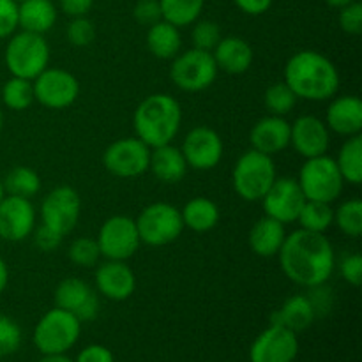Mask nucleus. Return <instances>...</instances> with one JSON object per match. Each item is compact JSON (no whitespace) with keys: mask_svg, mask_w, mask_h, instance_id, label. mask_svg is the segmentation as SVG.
Segmentation results:
<instances>
[{"mask_svg":"<svg viewBox=\"0 0 362 362\" xmlns=\"http://www.w3.org/2000/svg\"><path fill=\"white\" fill-rule=\"evenodd\" d=\"M279 265L292 283L306 288L324 285L334 272V247L325 233L296 230L283 243L278 253Z\"/></svg>","mask_w":362,"mask_h":362,"instance_id":"1","label":"nucleus"},{"mask_svg":"<svg viewBox=\"0 0 362 362\" xmlns=\"http://www.w3.org/2000/svg\"><path fill=\"white\" fill-rule=\"evenodd\" d=\"M285 83L297 99L327 101L338 94L339 73L331 59L315 49H303L288 59L285 66Z\"/></svg>","mask_w":362,"mask_h":362,"instance_id":"2","label":"nucleus"},{"mask_svg":"<svg viewBox=\"0 0 362 362\" xmlns=\"http://www.w3.org/2000/svg\"><path fill=\"white\" fill-rule=\"evenodd\" d=\"M182 124V108L179 101L168 94H152L138 105L133 115V127L151 148L172 144Z\"/></svg>","mask_w":362,"mask_h":362,"instance_id":"3","label":"nucleus"},{"mask_svg":"<svg viewBox=\"0 0 362 362\" xmlns=\"http://www.w3.org/2000/svg\"><path fill=\"white\" fill-rule=\"evenodd\" d=\"M11 76L35 80L49 66V45L45 35L34 32H14L4 53Z\"/></svg>","mask_w":362,"mask_h":362,"instance_id":"4","label":"nucleus"},{"mask_svg":"<svg viewBox=\"0 0 362 362\" xmlns=\"http://www.w3.org/2000/svg\"><path fill=\"white\" fill-rule=\"evenodd\" d=\"M278 177L272 156L262 152L246 151L232 172V184L235 193L246 202H260Z\"/></svg>","mask_w":362,"mask_h":362,"instance_id":"5","label":"nucleus"},{"mask_svg":"<svg viewBox=\"0 0 362 362\" xmlns=\"http://www.w3.org/2000/svg\"><path fill=\"white\" fill-rule=\"evenodd\" d=\"M81 332V322L74 315L52 308L46 311L34 329V345L42 356L66 354L76 345Z\"/></svg>","mask_w":362,"mask_h":362,"instance_id":"6","label":"nucleus"},{"mask_svg":"<svg viewBox=\"0 0 362 362\" xmlns=\"http://www.w3.org/2000/svg\"><path fill=\"white\" fill-rule=\"evenodd\" d=\"M297 182L306 200L324 202V204H332L338 200L345 187V180L339 173L338 165L327 154L306 159L299 170Z\"/></svg>","mask_w":362,"mask_h":362,"instance_id":"7","label":"nucleus"},{"mask_svg":"<svg viewBox=\"0 0 362 362\" xmlns=\"http://www.w3.org/2000/svg\"><path fill=\"white\" fill-rule=\"evenodd\" d=\"M136 230L140 243L159 247L175 243L184 230L180 211L166 202H156L147 205L136 219Z\"/></svg>","mask_w":362,"mask_h":362,"instance_id":"8","label":"nucleus"},{"mask_svg":"<svg viewBox=\"0 0 362 362\" xmlns=\"http://www.w3.org/2000/svg\"><path fill=\"white\" fill-rule=\"evenodd\" d=\"M170 78L173 85L184 92H202L211 87L218 78V66L211 52L191 48L173 57Z\"/></svg>","mask_w":362,"mask_h":362,"instance_id":"9","label":"nucleus"},{"mask_svg":"<svg viewBox=\"0 0 362 362\" xmlns=\"http://www.w3.org/2000/svg\"><path fill=\"white\" fill-rule=\"evenodd\" d=\"M151 147L140 138H120L103 152V166L106 172L120 179H133L148 172Z\"/></svg>","mask_w":362,"mask_h":362,"instance_id":"10","label":"nucleus"},{"mask_svg":"<svg viewBox=\"0 0 362 362\" xmlns=\"http://www.w3.org/2000/svg\"><path fill=\"white\" fill-rule=\"evenodd\" d=\"M95 243L101 251V257H105L106 260L120 262L129 260L141 244L134 219L122 214L112 216L103 223Z\"/></svg>","mask_w":362,"mask_h":362,"instance_id":"11","label":"nucleus"},{"mask_svg":"<svg viewBox=\"0 0 362 362\" xmlns=\"http://www.w3.org/2000/svg\"><path fill=\"white\" fill-rule=\"evenodd\" d=\"M34 99L48 110H66L80 95V81L73 73L60 67H46L35 80Z\"/></svg>","mask_w":362,"mask_h":362,"instance_id":"12","label":"nucleus"},{"mask_svg":"<svg viewBox=\"0 0 362 362\" xmlns=\"http://www.w3.org/2000/svg\"><path fill=\"white\" fill-rule=\"evenodd\" d=\"M81 212V200L76 189L71 186H59L49 191L41 202V223L59 232L60 235H67L74 230Z\"/></svg>","mask_w":362,"mask_h":362,"instance_id":"13","label":"nucleus"},{"mask_svg":"<svg viewBox=\"0 0 362 362\" xmlns=\"http://www.w3.org/2000/svg\"><path fill=\"white\" fill-rule=\"evenodd\" d=\"M260 202L264 205L265 216L283 223V225H288V223L297 221L306 198H304L297 179L276 177L272 186L269 187V191Z\"/></svg>","mask_w":362,"mask_h":362,"instance_id":"14","label":"nucleus"},{"mask_svg":"<svg viewBox=\"0 0 362 362\" xmlns=\"http://www.w3.org/2000/svg\"><path fill=\"white\" fill-rule=\"evenodd\" d=\"M180 151L189 168L207 172L221 163L223 140L218 131L207 126H197L186 134Z\"/></svg>","mask_w":362,"mask_h":362,"instance_id":"15","label":"nucleus"},{"mask_svg":"<svg viewBox=\"0 0 362 362\" xmlns=\"http://www.w3.org/2000/svg\"><path fill=\"white\" fill-rule=\"evenodd\" d=\"M299 354L297 334L283 325L271 324L257 336L250 349L251 362H293Z\"/></svg>","mask_w":362,"mask_h":362,"instance_id":"16","label":"nucleus"},{"mask_svg":"<svg viewBox=\"0 0 362 362\" xmlns=\"http://www.w3.org/2000/svg\"><path fill=\"white\" fill-rule=\"evenodd\" d=\"M35 228V209L28 198L6 194L0 200V239L21 243Z\"/></svg>","mask_w":362,"mask_h":362,"instance_id":"17","label":"nucleus"},{"mask_svg":"<svg viewBox=\"0 0 362 362\" xmlns=\"http://www.w3.org/2000/svg\"><path fill=\"white\" fill-rule=\"evenodd\" d=\"M55 306L74 315L80 322L94 320L99 313V297L88 283L78 278H67L57 285Z\"/></svg>","mask_w":362,"mask_h":362,"instance_id":"18","label":"nucleus"},{"mask_svg":"<svg viewBox=\"0 0 362 362\" xmlns=\"http://www.w3.org/2000/svg\"><path fill=\"white\" fill-rule=\"evenodd\" d=\"M290 145L304 159L327 154L331 145V131L322 119L315 115H300L290 124Z\"/></svg>","mask_w":362,"mask_h":362,"instance_id":"19","label":"nucleus"},{"mask_svg":"<svg viewBox=\"0 0 362 362\" xmlns=\"http://www.w3.org/2000/svg\"><path fill=\"white\" fill-rule=\"evenodd\" d=\"M95 288L110 300H126L136 290L133 269L120 260H106L95 271Z\"/></svg>","mask_w":362,"mask_h":362,"instance_id":"20","label":"nucleus"},{"mask_svg":"<svg viewBox=\"0 0 362 362\" xmlns=\"http://www.w3.org/2000/svg\"><path fill=\"white\" fill-rule=\"evenodd\" d=\"M251 147L267 156H276L290 147V122L285 117L267 115L250 131Z\"/></svg>","mask_w":362,"mask_h":362,"instance_id":"21","label":"nucleus"},{"mask_svg":"<svg viewBox=\"0 0 362 362\" xmlns=\"http://www.w3.org/2000/svg\"><path fill=\"white\" fill-rule=\"evenodd\" d=\"M325 126L339 136H356L362 131V101L357 95L332 98L325 113Z\"/></svg>","mask_w":362,"mask_h":362,"instance_id":"22","label":"nucleus"},{"mask_svg":"<svg viewBox=\"0 0 362 362\" xmlns=\"http://www.w3.org/2000/svg\"><path fill=\"white\" fill-rule=\"evenodd\" d=\"M212 57L218 66L219 71H225L228 74H244L250 71L251 64H253L255 53L250 42L246 39L239 37V35H228V37H221L214 49H212Z\"/></svg>","mask_w":362,"mask_h":362,"instance_id":"23","label":"nucleus"},{"mask_svg":"<svg viewBox=\"0 0 362 362\" xmlns=\"http://www.w3.org/2000/svg\"><path fill=\"white\" fill-rule=\"evenodd\" d=\"M187 163L184 159L182 151L172 144L151 148V161L148 170L158 180L165 184H177L186 177Z\"/></svg>","mask_w":362,"mask_h":362,"instance_id":"24","label":"nucleus"},{"mask_svg":"<svg viewBox=\"0 0 362 362\" xmlns=\"http://www.w3.org/2000/svg\"><path fill=\"white\" fill-rule=\"evenodd\" d=\"M286 239V230L285 225L276 219L264 216L258 219L250 230V243L251 251L262 258H272L278 257L279 250H281L283 243Z\"/></svg>","mask_w":362,"mask_h":362,"instance_id":"25","label":"nucleus"},{"mask_svg":"<svg viewBox=\"0 0 362 362\" xmlns=\"http://www.w3.org/2000/svg\"><path fill=\"white\" fill-rule=\"evenodd\" d=\"M317 318V313L313 310V304L308 299V296H292L283 303V306L278 311H274L271 317V324L283 325L297 334L300 331H306L311 327V324Z\"/></svg>","mask_w":362,"mask_h":362,"instance_id":"26","label":"nucleus"},{"mask_svg":"<svg viewBox=\"0 0 362 362\" xmlns=\"http://www.w3.org/2000/svg\"><path fill=\"white\" fill-rule=\"evenodd\" d=\"M57 23V7L52 0H23L18 4V27L45 35Z\"/></svg>","mask_w":362,"mask_h":362,"instance_id":"27","label":"nucleus"},{"mask_svg":"<svg viewBox=\"0 0 362 362\" xmlns=\"http://www.w3.org/2000/svg\"><path fill=\"white\" fill-rule=\"evenodd\" d=\"M184 228H189L197 233L211 232L219 223V207L211 198L197 197L191 198L180 211Z\"/></svg>","mask_w":362,"mask_h":362,"instance_id":"28","label":"nucleus"},{"mask_svg":"<svg viewBox=\"0 0 362 362\" xmlns=\"http://www.w3.org/2000/svg\"><path fill=\"white\" fill-rule=\"evenodd\" d=\"M147 48L156 59L172 60L179 55L180 46H182V35L175 25L161 20L158 23L151 25L147 30Z\"/></svg>","mask_w":362,"mask_h":362,"instance_id":"29","label":"nucleus"},{"mask_svg":"<svg viewBox=\"0 0 362 362\" xmlns=\"http://www.w3.org/2000/svg\"><path fill=\"white\" fill-rule=\"evenodd\" d=\"M338 165L339 173H341L343 180L352 186H359L362 184V136L346 138L345 144L341 145L338 152V158L334 159Z\"/></svg>","mask_w":362,"mask_h":362,"instance_id":"30","label":"nucleus"},{"mask_svg":"<svg viewBox=\"0 0 362 362\" xmlns=\"http://www.w3.org/2000/svg\"><path fill=\"white\" fill-rule=\"evenodd\" d=\"M6 194L21 198H34L41 191V177L30 166H14L2 179Z\"/></svg>","mask_w":362,"mask_h":362,"instance_id":"31","label":"nucleus"},{"mask_svg":"<svg viewBox=\"0 0 362 362\" xmlns=\"http://www.w3.org/2000/svg\"><path fill=\"white\" fill-rule=\"evenodd\" d=\"M163 20L177 28L189 27L200 18L205 0H159Z\"/></svg>","mask_w":362,"mask_h":362,"instance_id":"32","label":"nucleus"},{"mask_svg":"<svg viewBox=\"0 0 362 362\" xmlns=\"http://www.w3.org/2000/svg\"><path fill=\"white\" fill-rule=\"evenodd\" d=\"M297 223L300 228L308 232L325 233L334 225V209L331 207V204L306 200L300 209Z\"/></svg>","mask_w":362,"mask_h":362,"instance_id":"33","label":"nucleus"},{"mask_svg":"<svg viewBox=\"0 0 362 362\" xmlns=\"http://www.w3.org/2000/svg\"><path fill=\"white\" fill-rule=\"evenodd\" d=\"M34 85L25 78L11 76L2 87V103L13 112H23L34 103Z\"/></svg>","mask_w":362,"mask_h":362,"instance_id":"34","label":"nucleus"},{"mask_svg":"<svg viewBox=\"0 0 362 362\" xmlns=\"http://www.w3.org/2000/svg\"><path fill=\"white\" fill-rule=\"evenodd\" d=\"M334 223L339 228V232L346 237H357L362 235V202L357 198L346 200L339 205L334 211Z\"/></svg>","mask_w":362,"mask_h":362,"instance_id":"35","label":"nucleus"},{"mask_svg":"<svg viewBox=\"0 0 362 362\" xmlns=\"http://www.w3.org/2000/svg\"><path fill=\"white\" fill-rule=\"evenodd\" d=\"M297 95L293 94L292 88L285 81H278L267 87L264 94V105L267 108L269 115L285 117L296 108Z\"/></svg>","mask_w":362,"mask_h":362,"instance_id":"36","label":"nucleus"},{"mask_svg":"<svg viewBox=\"0 0 362 362\" xmlns=\"http://www.w3.org/2000/svg\"><path fill=\"white\" fill-rule=\"evenodd\" d=\"M67 257L78 267L90 269L94 265H98L99 258H101V251H99L95 239H90V237H78V239H74L69 244Z\"/></svg>","mask_w":362,"mask_h":362,"instance_id":"37","label":"nucleus"},{"mask_svg":"<svg viewBox=\"0 0 362 362\" xmlns=\"http://www.w3.org/2000/svg\"><path fill=\"white\" fill-rule=\"evenodd\" d=\"M221 28L212 20H197L191 30V41L193 48L202 49V52H212L221 41Z\"/></svg>","mask_w":362,"mask_h":362,"instance_id":"38","label":"nucleus"},{"mask_svg":"<svg viewBox=\"0 0 362 362\" xmlns=\"http://www.w3.org/2000/svg\"><path fill=\"white\" fill-rule=\"evenodd\" d=\"M67 41L78 48L92 45L95 39V27L87 16H76L69 21L66 30Z\"/></svg>","mask_w":362,"mask_h":362,"instance_id":"39","label":"nucleus"},{"mask_svg":"<svg viewBox=\"0 0 362 362\" xmlns=\"http://www.w3.org/2000/svg\"><path fill=\"white\" fill-rule=\"evenodd\" d=\"M21 345V331L14 320L0 315V357L11 356Z\"/></svg>","mask_w":362,"mask_h":362,"instance_id":"40","label":"nucleus"},{"mask_svg":"<svg viewBox=\"0 0 362 362\" xmlns=\"http://www.w3.org/2000/svg\"><path fill=\"white\" fill-rule=\"evenodd\" d=\"M338 21L345 34L359 35L362 32V4L359 0L349 4V6H343L339 9Z\"/></svg>","mask_w":362,"mask_h":362,"instance_id":"41","label":"nucleus"},{"mask_svg":"<svg viewBox=\"0 0 362 362\" xmlns=\"http://www.w3.org/2000/svg\"><path fill=\"white\" fill-rule=\"evenodd\" d=\"M133 16L138 23L145 25V27H151V25L161 21L163 14L159 0H138L133 9Z\"/></svg>","mask_w":362,"mask_h":362,"instance_id":"42","label":"nucleus"},{"mask_svg":"<svg viewBox=\"0 0 362 362\" xmlns=\"http://www.w3.org/2000/svg\"><path fill=\"white\" fill-rule=\"evenodd\" d=\"M339 274L349 285L361 286L362 283V257L359 253L345 255L339 262Z\"/></svg>","mask_w":362,"mask_h":362,"instance_id":"43","label":"nucleus"},{"mask_svg":"<svg viewBox=\"0 0 362 362\" xmlns=\"http://www.w3.org/2000/svg\"><path fill=\"white\" fill-rule=\"evenodd\" d=\"M18 28V4L14 0H0V39H7Z\"/></svg>","mask_w":362,"mask_h":362,"instance_id":"44","label":"nucleus"},{"mask_svg":"<svg viewBox=\"0 0 362 362\" xmlns=\"http://www.w3.org/2000/svg\"><path fill=\"white\" fill-rule=\"evenodd\" d=\"M32 235H34L35 246H37L42 253H52V251L59 250V246L62 244V235H60L59 232H55V230L49 228V226L42 225V223L37 228H34Z\"/></svg>","mask_w":362,"mask_h":362,"instance_id":"45","label":"nucleus"},{"mask_svg":"<svg viewBox=\"0 0 362 362\" xmlns=\"http://www.w3.org/2000/svg\"><path fill=\"white\" fill-rule=\"evenodd\" d=\"M311 293L308 296V299L311 300V304H313V310L315 313L318 315H324L327 313L329 310H331V304H332V299H331V290L324 285H318V286H313V288H310Z\"/></svg>","mask_w":362,"mask_h":362,"instance_id":"46","label":"nucleus"},{"mask_svg":"<svg viewBox=\"0 0 362 362\" xmlns=\"http://www.w3.org/2000/svg\"><path fill=\"white\" fill-rule=\"evenodd\" d=\"M74 362H115L112 350L103 345H88L78 354Z\"/></svg>","mask_w":362,"mask_h":362,"instance_id":"47","label":"nucleus"},{"mask_svg":"<svg viewBox=\"0 0 362 362\" xmlns=\"http://www.w3.org/2000/svg\"><path fill=\"white\" fill-rule=\"evenodd\" d=\"M94 6V0H59V7L67 16H87L88 11Z\"/></svg>","mask_w":362,"mask_h":362,"instance_id":"48","label":"nucleus"},{"mask_svg":"<svg viewBox=\"0 0 362 362\" xmlns=\"http://www.w3.org/2000/svg\"><path fill=\"white\" fill-rule=\"evenodd\" d=\"M272 2L274 0H233V4L244 14H250V16H260V14L267 13L271 9Z\"/></svg>","mask_w":362,"mask_h":362,"instance_id":"49","label":"nucleus"},{"mask_svg":"<svg viewBox=\"0 0 362 362\" xmlns=\"http://www.w3.org/2000/svg\"><path fill=\"white\" fill-rule=\"evenodd\" d=\"M7 283H9V269H7V264L4 262V258L0 257V293L6 290Z\"/></svg>","mask_w":362,"mask_h":362,"instance_id":"50","label":"nucleus"},{"mask_svg":"<svg viewBox=\"0 0 362 362\" xmlns=\"http://www.w3.org/2000/svg\"><path fill=\"white\" fill-rule=\"evenodd\" d=\"M39 362H74L69 357H66V354H57V356H45Z\"/></svg>","mask_w":362,"mask_h":362,"instance_id":"51","label":"nucleus"},{"mask_svg":"<svg viewBox=\"0 0 362 362\" xmlns=\"http://www.w3.org/2000/svg\"><path fill=\"white\" fill-rule=\"evenodd\" d=\"M356 2V0H325V4L331 7H336V9H341L343 6H349V4Z\"/></svg>","mask_w":362,"mask_h":362,"instance_id":"52","label":"nucleus"},{"mask_svg":"<svg viewBox=\"0 0 362 362\" xmlns=\"http://www.w3.org/2000/svg\"><path fill=\"white\" fill-rule=\"evenodd\" d=\"M6 197V191H4V184H2V179H0V200Z\"/></svg>","mask_w":362,"mask_h":362,"instance_id":"53","label":"nucleus"},{"mask_svg":"<svg viewBox=\"0 0 362 362\" xmlns=\"http://www.w3.org/2000/svg\"><path fill=\"white\" fill-rule=\"evenodd\" d=\"M2 126H4V117H2V112H0V133H2Z\"/></svg>","mask_w":362,"mask_h":362,"instance_id":"54","label":"nucleus"},{"mask_svg":"<svg viewBox=\"0 0 362 362\" xmlns=\"http://www.w3.org/2000/svg\"><path fill=\"white\" fill-rule=\"evenodd\" d=\"M14 2H16V4H20V2H23V0H14Z\"/></svg>","mask_w":362,"mask_h":362,"instance_id":"55","label":"nucleus"}]
</instances>
